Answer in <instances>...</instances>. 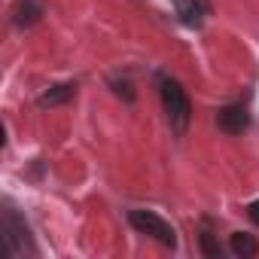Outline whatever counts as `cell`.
I'll list each match as a JSON object with an SVG mask.
<instances>
[{"label": "cell", "instance_id": "6da1fadb", "mask_svg": "<svg viewBox=\"0 0 259 259\" xmlns=\"http://www.w3.org/2000/svg\"><path fill=\"white\" fill-rule=\"evenodd\" d=\"M159 92H162V104H165V113H168V122L174 128V135H186L189 128V119H192V104H189V95L183 92V85L171 76H162L159 79Z\"/></svg>", "mask_w": 259, "mask_h": 259}, {"label": "cell", "instance_id": "7a4b0ae2", "mask_svg": "<svg viewBox=\"0 0 259 259\" xmlns=\"http://www.w3.org/2000/svg\"><path fill=\"white\" fill-rule=\"evenodd\" d=\"M0 229H4V250H7L10 259H19V256H25V253H34L28 226L19 220V213H16L13 207L4 210V223H0Z\"/></svg>", "mask_w": 259, "mask_h": 259}, {"label": "cell", "instance_id": "3957f363", "mask_svg": "<svg viewBox=\"0 0 259 259\" xmlns=\"http://www.w3.org/2000/svg\"><path fill=\"white\" fill-rule=\"evenodd\" d=\"M128 220H132V226H135L138 232H144V235L162 241L165 247H174V244H177V235H174L171 223H165V220H162L159 213H153V210H132V213H128Z\"/></svg>", "mask_w": 259, "mask_h": 259}, {"label": "cell", "instance_id": "277c9868", "mask_svg": "<svg viewBox=\"0 0 259 259\" xmlns=\"http://www.w3.org/2000/svg\"><path fill=\"white\" fill-rule=\"evenodd\" d=\"M217 122H220V128L226 135H241V132H247V125H250V113H247L244 104H232V107L220 110Z\"/></svg>", "mask_w": 259, "mask_h": 259}, {"label": "cell", "instance_id": "5b68a950", "mask_svg": "<svg viewBox=\"0 0 259 259\" xmlns=\"http://www.w3.org/2000/svg\"><path fill=\"white\" fill-rule=\"evenodd\" d=\"M171 4H174V10H177V16H180L183 25H189V28H201V22H204V10H201L198 0H171Z\"/></svg>", "mask_w": 259, "mask_h": 259}, {"label": "cell", "instance_id": "8992f818", "mask_svg": "<svg viewBox=\"0 0 259 259\" xmlns=\"http://www.w3.org/2000/svg\"><path fill=\"white\" fill-rule=\"evenodd\" d=\"M40 16H43V7L37 4V0H19V4H16V25H19V28L37 25Z\"/></svg>", "mask_w": 259, "mask_h": 259}, {"label": "cell", "instance_id": "52a82bcc", "mask_svg": "<svg viewBox=\"0 0 259 259\" xmlns=\"http://www.w3.org/2000/svg\"><path fill=\"white\" fill-rule=\"evenodd\" d=\"M256 250H259V244H256L253 235H244V232H235V235H232V253H235V256L250 259V256H256Z\"/></svg>", "mask_w": 259, "mask_h": 259}, {"label": "cell", "instance_id": "ba28073f", "mask_svg": "<svg viewBox=\"0 0 259 259\" xmlns=\"http://www.w3.org/2000/svg\"><path fill=\"white\" fill-rule=\"evenodd\" d=\"M73 92H76V85H73V82L55 85V89H49V92L40 98V107H55V104H64L67 98H73Z\"/></svg>", "mask_w": 259, "mask_h": 259}, {"label": "cell", "instance_id": "9c48e42d", "mask_svg": "<svg viewBox=\"0 0 259 259\" xmlns=\"http://www.w3.org/2000/svg\"><path fill=\"white\" fill-rule=\"evenodd\" d=\"M201 244H204V253H207V256H220V247L213 244V238H210L207 232L201 235Z\"/></svg>", "mask_w": 259, "mask_h": 259}, {"label": "cell", "instance_id": "30bf717a", "mask_svg": "<svg viewBox=\"0 0 259 259\" xmlns=\"http://www.w3.org/2000/svg\"><path fill=\"white\" fill-rule=\"evenodd\" d=\"M116 95H125V101H132V98H135L132 82H116Z\"/></svg>", "mask_w": 259, "mask_h": 259}, {"label": "cell", "instance_id": "8fae6325", "mask_svg": "<svg viewBox=\"0 0 259 259\" xmlns=\"http://www.w3.org/2000/svg\"><path fill=\"white\" fill-rule=\"evenodd\" d=\"M247 210H250V220H253V223L259 226V201H253V204H250Z\"/></svg>", "mask_w": 259, "mask_h": 259}]
</instances>
